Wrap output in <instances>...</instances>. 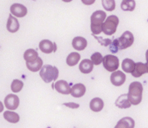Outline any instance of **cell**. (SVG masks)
Wrapping results in <instances>:
<instances>
[{
    "label": "cell",
    "instance_id": "1",
    "mask_svg": "<svg viewBox=\"0 0 148 128\" xmlns=\"http://www.w3.org/2000/svg\"><path fill=\"white\" fill-rule=\"evenodd\" d=\"M107 14L103 10L95 11L90 17L91 31L94 35H99L103 32V23L106 21Z\"/></svg>",
    "mask_w": 148,
    "mask_h": 128
},
{
    "label": "cell",
    "instance_id": "2",
    "mask_svg": "<svg viewBox=\"0 0 148 128\" xmlns=\"http://www.w3.org/2000/svg\"><path fill=\"white\" fill-rule=\"evenodd\" d=\"M143 86L139 81H134L129 86L128 90V99L132 105H139L142 101Z\"/></svg>",
    "mask_w": 148,
    "mask_h": 128
},
{
    "label": "cell",
    "instance_id": "3",
    "mask_svg": "<svg viewBox=\"0 0 148 128\" xmlns=\"http://www.w3.org/2000/svg\"><path fill=\"white\" fill-rule=\"evenodd\" d=\"M59 71L56 67L51 65H44L40 70V76L42 81L46 83H49L53 81H56L58 78Z\"/></svg>",
    "mask_w": 148,
    "mask_h": 128
},
{
    "label": "cell",
    "instance_id": "4",
    "mask_svg": "<svg viewBox=\"0 0 148 128\" xmlns=\"http://www.w3.org/2000/svg\"><path fill=\"white\" fill-rule=\"evenodd\" d=\"M119 24L118 16L112 15L107 17L106 21L103 23V33L107 36H112L116 32L117 27Z\"/></svg>",
    "mask_w": 148,
    "mask_h": 128
},
{
    "label": "cell",
    "instance_id": "5",
    "mask_svg": "<svg viewBox=\"0 0 148 128\" xmlns=\"http://www.w3.org/2000/svg\"><path fill=\"white\" fill-rule=\"evenodd\" d=\"M119 58L113 55H107L103 58V67L105 69H107L109 72H114L119 68L120 63H119Z\"/></svg>",
    "mask_w": 148,
    "mask_h": 128
},
{
    "label": "cell",
    "instance_id": "6",
    "mask_svg": "<svg viewBox=\"0 0 148 128\" xmlns=\"http://www.w3.org/2000/svg\"><path fill=\"white\" fill-rule=\"evenodd\" d=\"M134 42V37L132 32L125 31L120 38H118V44L120 49H126L133 45Z\"/></svg>",
    "mask_w": 148,
    "mask_h": 128
},
{
    "label": "cell",
    "instance_id": "7",
    "mask_svg": "<svg viewBox=\"0 0 148 128\" xmlns=\"http://www.w3.org/2000/svg\"><path fill=\"white\" fill-rule=\"evenodd\" d=\"M110 81L111 83L116 87H120L125 83L126 81V75L120 70H116L113 72V74L110 76Z\"/></svg>",
    "mask_w": 148,
    "mask_h": 128
},
{
    "label": "cell",
    "instance_id": "8",
    "mask_svg": "<svg viewBox=\"0 0 148 128\" xmlns=\"http://www.w3.org/2000/svg\"><path fill=\"white\" fill-rule=\"evenodd\" d=\"M4 105L9 110H16L19 106V98L16 94H8L4 99Z\"/></svg>",
    "mask_w": 148,
    "mask_h": 128
},
{
    "label": "cell",
    "instance_id": "9",
    "mask_svg": "<svg viewBox=\"0 0 148 128\" xmlns=\"http://www.w3.org/2000/svg\"><path fill=\"white\" fill-rule=\"evenodd\" d=\"M39 49L42 53L50 54L52 52H56V44L49 40H42L39 43Z\"/></svg>",
    "mask_w": 148,
    "mask_h": 128
},
{
    "label": "cell",
    "instance_id": "10",
    "mask_svg": "<svg viewBox=\"0 0 148 128\" xmlns=\"http://www.w3.org/2000/svg\"><path fill=\"white\" fill-rule=\"evenodd\" d=\"M27 8L21 3H13L10 6V13L16 17H23L27 15Z\"/></svg>",
    "mask_w": 148,
    "mask_h": 128
},
{
    "label": "cell",
    "instance_id": "11",
    "mask_svg": "<svg viewBox=\"0 0 148 128\" xmlns=\"http://www.w3.org/2000/svg\"><path fill=\"white\" fill-rule=\"evenodd\" d=\"M54 88L55 89L60 93V94H71V88L69 86V84L66 81H57L55 85H54Z\"/></svg>",
    "mask_w": 148,
    "mask_h": 128
},
{
    "label": "cell",
    "instance_id": "12",
    "mask_svg": "<svg viewBox=\"0 0 148 128\" xmlns=\"http://www.w3.org/2000/svg\"><path fill=\"white\" fill-rule=\"evenodd\" d=\"M19 27H20V24H19L18 20L15 17V16L10 14L9 16L7 24H6L7 30L10 33H15L19 29Z\"/></svg>",
    "mask_w": 148,
    "mask_h": 128
},
{
    "label": "cell",
    "instance_id": "13",
    "mask_svg": "<svg viewBox=\"0 0 148 128\" xmlns=\"http://www.w3.org/2000/svg\"><path fill=\"white\" fill-rule=\"evenodd\" d=\"M86 93V87L82 83L75 84L71 88V95L75 98H81Z\"/></svg>",
    "mask_w": 148,
    "mask_h": 128
},
{
    "label": "cell",
    "instance_id": "14",
    "mask_svg": "<svg viewBox=\"0 0 148 128\" xmlns=\"http://www.w3.org/2000/svg\"><path fill=\"white\" fill-rule=\"evenodd\" d=\"M87 45H88V42L82 36H76L72 41V46H73V48L75 49H76V50H79V51L85 49L86 47H87Z\"/></svg>",
    "mask_w": 148,
    "mask_h": 128
},
{
    "label": "cell",
    "instance_id": "15",
    "mask_svg": "<svg viewBox=\"0 0 148 128\" xmlns=\"http://www.w3.org/2000/svg\"><path fill=\"white\" fill-rule=\"evenodd\" d=\"M147 73H148L147 64H145L143 62H137L134 71L131 74H132V75L134 77L139 78V77L142 76L144 74H147Z\"/></svg>",
    "mask_w": 148,
    "mask_h": 128
},
{
    "label": "cell",
    "instance_id": "16",
    "mask_svg": "<svg viewBox=\"0 0 148 128\" xmlns=\"http://www.w3.org/2000/svg\"><path fill=\"white\" fill-rule=\"evenodd\" d=\"M94 68V63L89 59H84L80 62L79 69L82 74H89Z\"/></svg>",
    "mask_w": 148,
    "mask_h": 128
},
{
    "label": "cell",
    "instance_id": "17",
    "mask_svg": "<svg viewBox=\"0 0 148 128\" xmlns=\"http://www.w3.org/2000/svg\"><path fill=\"white\" fill-rule=\"evenodd\" d=\"M115 105L119 108L126 109V108H129L132 104H131V102H130V101L128 99V95L127 94H122L117 99V101L115 102Z\"/></svg>",
    "mask_w": 148,
    "mask_h": 128
},
{
    "label": "cell",
    "instance_id": "18",
    "mask_svg": "<svg viewBox=\"0 0 148 128\" xmlns=\"http://www.w3.org/2000/svg\"><path fill=\"white\" fill-rule=\"evenodd\" d=\"M135 122L130 117H125L120 120L114 128H134Z\"/></svg>",
    "mask_w": 148,
    "mask_h": 128
},
{
    "label": "cell",
    "instance_id": "19",
    "mask_svg": "<svg viewBox=\"0 0 148 128\" xmlns=\"http://www.w3.org/2000/svg\"><path fill=\"white\" fill-rule=\"evenodd\" d=\"M26 66L28 68L29 70H30L31 72H37L39 70H41V68H42V58L38 57L36 60L30 62H26Z\"/></svg>",
    "mask_w": 148,
    "mask_h": 128
},
{
    "label": "cell",
    "instance_id": "20",
    "mask_svg": "<svg viewBox=\"0 0 148 128\" xmlns=\"http://www.w3.org/2000/svg\"><path fill=\"white\" fill-rule=\"evenodd\" d=\"M90 109L94 112H100L104 107V102L101 98H94L89 103Z\"/></svg>",
    "mask_w": 148,
    "mask_h": 128
},
{
    "label": "cell",
    "instance_id": "21",
    "mask_svg": "<svg viewBox=\"0 0 148 128\" xmlns=\"http://www.w3.org/2000/svg\"><path fill=\"white\" fill-rule=\"evenodd\" d=\"M38 53L36 50L33 49H27L24 54H23V58L26 61V62H33L35 60H36L38 58Z\"/></svg>",
    "mask_w": 148,
    "mask_h": 128
},
{
    "label": "cell",
    "instance_id": "22",
    "mask_svg": "<svg viewBox=\"0 0 148 128\" xmlns=\"http://www.w3.org/2000/svg\"><path fill=\"white\" fill-rule=\"evenodd\" d=\"M80 59H81L80 54H78L77 52H72L68 55L66 62L69 67H73V66H75L79 62Z\"/></svg>",
    "mask_w": 148,
    "mask_h": 128
},
{
    "label": "cell",
    "instance_id": "23",
    "mask_svg": "<svg viewBox=\"0 0 148 128\" xmlns=\"http://www.w3.org/2000/svg\"><path fill=\"white\" fill-rule=\"evenodd\" d=\"M136 63L129 58L124 59L122 62V69L126 72V73H132L135 68Z\"/></svg>",
    "mask_w": 148,
    "mask_h": 128
},
{
    "label": "cell",
    "instance_id": "24",
    "mask_svg": "<svg viewBox=\"0 0 148 128\" xmlns=\"http://www.w3.org/2000/svg\"><path fill=\"white\" fill-rule=\"evenodd\" d=\"M3 117L10 123H17L20 120L19 115L16 113L11 111H5L3 113Z\"/></svg>",
    "mask_w": 148,
    "mask_h": 128
},
{
    "label": "cell",
    "instance_id": "25",
    "mask_svg": "<svg viewBox=\"0 0 148 128\" xmlns=\"http://www.w3.org/2000/svg\"><path fill=\"white\" fill-rule=\"evenodd\" d=\"M136 6L134 0H122L121 3V7L125 11H133L134 10Z\"/></svg>",
    "mask_w": 148,
    "mask_h": 128
},
{
    "label": "cell",
    "instance_id": "26",
    "mask_svg": "<svg viewBox=\"0 0 148 128\" xmlns=\"http://www.w3.org/2000/svg\"><path fill=\"white\" fill-rule=\"evenodd\" d=\"M23 87V81H20V80L16 79V80H14V81H12L11 86H10V88H11V91H12V92H14V93H18V92H20V91L22 90Z\"/></svg>",
    "mask_w": 148,
    "mask_h": 128
},
{
    "label": "cell",
    "instance_id": "27",
    "mask_svg": "<svg viewBox=\"0 0 148 128\" xmlns=\"http://www.w3.org/2000/svg\"><path fill=\"white\" fill-rule=\"evenodd\" d=\"M102 5L104 9L108 11H113L115 9V1L114 0H102Z\"/></svg>",
    "mask_w": 148,
    "mask_h": 128
},
{
    "label": "cell",
    "instance_id": "28",
    "mask_svg": "<svg viewBox=\"0 0 148 128\" xmlns=\"http://www.w3.org/2000/svg\"><path fill=\"white\" fill-rule=\"evenodd\" d=\"M103 58L104 57L99 52H95L91 55V61L95 65H100L103 62Z\"/></svg>",
    "mask_w": 148,
    "mask_h": 128
},
{
    "label": "cell",
    "instance_id": "29",
    "mask_svg": "<svg viewBox=\"0 0 148 128\" xmlns=\"http://www.w3.org/2000/svg\"><path fill=\"white\" fill-rule=\"evenodd\" d=\"M110 51L112 53H117L118 50L120 49L119 48V44H118V39H115L112 42V43L110 44V48H109Z\"/></svg>",
    "mask_w": 148,
    "mask_h": 128
},
{
    "label": "cell",
    "instance_id": "30",
    "mask_svg": "<svg viewBox=\"0 0 148 128\" xmlns=\"http://www.w3.org/2000/svg\"><path fill=\"white\" fill-rule=\"evenodd\" d=\"M64 106L69 107H71V108H77V107H80L78 104H76V103H73V102H71V103H64Z\"/></svg>",
    "mask_w": 148,
    "mask_h": 128
},
{
    "label": "cell",
    "instance_id": "31",
    "mask_svg": "<svg viewBox=\"0 0 148 128\" xmlns=\"http://www.w3.org/2000/svg\"><path fill=\"white\" fill-rule=\"evenodd\" d=\"M82 2L85 5H91V4H93L95 2V0H82Z\"/></svg>",
    "mask_w": 148,
    "mask_h": 128
},
{
    "label": "cell",
    "instance_id": "32",
    "mask_svg": "<svg viewBox=\"0 0 148 128\" xmlns=\"http://www.w3.org/2000/svg\"><path fill=\"white\" fill-rule=\"evenodd\" d=\"M146 59H147V70H148V49L147 50V52H146Z\"/></svg>",
    "mask_w": 148,
    "mask_h": 128
},
{
    "label": "cell",
    "instance_id": "33",
    "mask_svg": "<svg viewBox=\"0 0 148 128\" xmlns=\"http://www.w3.org/2000/svg\"><path fill=\"white\" fill-rule=\"evenodd\" d=\"M63 2H66V3H69V2H71L72 0H62Z\"/></svg>",
    "mask_w": 148,
    "mask_h": 128
}]
</instances>
